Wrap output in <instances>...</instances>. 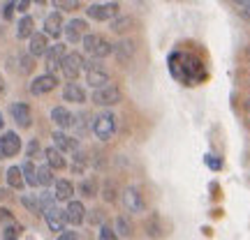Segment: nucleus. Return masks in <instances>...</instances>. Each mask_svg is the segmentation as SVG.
<instances>
[{"label": "nucleus", "instance_id": "obj_27", "mask_svg": "<svg viewBox=\"0 0 250 240\" xmlns=\"http://www.w3.org/2000/svg\"><path fill=\"white\" fill-rule=\"evenodd\" d=\"M116 238H130L134 231V226L132 222H130V217H125V215H118L116 217Z\"/></svg>", "mask_w": 250, "mask_h": 240}, {"label": "nucleus", "instance_id": "obj_1", "mask_svg": "<svg viewBox=\"0 0 250 240\" xmlns=\"http://www.w3.org/2000/svg\"><path fill=\"white\" fill-rule=\"evenodd\" d=\"M174 58L179 60V70H171L176 79L186 81L188 86H192L195 81H199L202 76H204V72H202V65H199V60H195L192 55H188V54H174Z\"/></svg>", "mask_w": 250, "mask_h": 240}, {"label": "nucleus", "instance_id": "obj_31", "mask_svg": "<svg viewBox=\"0 0 250 240\" xmlns=\"http://www.w3.org/2000/svg\"><path fill=\"white\" fill-rule=\"evenodd\" d=\"M79 189H81V194L83 196H98V192H100V183H98V178H86L83 183L79 185Z\"/></svg>", "mask_w": 250, "mask_h": 240}, {"label": "nucleus", "instance_id": "obj_13", "mask_svg": "<svg viewBox=\"0 0 250 240\" xmlns=\"http://www.w3.org/2000/svg\"><path fill=\"white\" fill-rule=\"evenodd\" d=\"M58 86V79H56L54 72H46V74H42V76H37L33 83H30V92L33 95H46V92H51V90Z\"/></svg>", "mask_w": 250, "mask_h": 240}, {"label": "nucleus", "instance_id": "obj_6", "mask_svg": "<svg viewBox=\"0 0 250 240\" xmlns=\"http://www.w3.org/2000/svg\"><path fill=\"white\" fill-rule=\"evenodd\" d=\"M83 72H86V83H88L90 88H100V86L109 83V72L104 70V65H100L98 58L93 62H86Z\"/></svg>", "mask_w": 250, "mask_h": 240}, {"label": "nucleus", "instance_id": "obj_14", "mask_svg": "<svg viewBox=\"0 0 250 240\" xmlns=\"http://www.w3.org/2000/svg\"><path fill=\"white\" fill-rule=\"evenodd\" d=\"M21 150V139L17 132H5L0 136V157H14Z\"/></svg>", "mask_w": 250, "mask_h": 240}, {"label": "nucleus", "instance_id": "obj_42", "mask_svg": "<svg viewBox=\"0 0 250 240\" xmlns=\"http://www.w3.org/2000/svg\"><path fill=\"white\" fill-rule=\"evenodd\" d=\"M14 217H12V213H9L7 208H0V224L2 222H12Z\"/></svg>", "mask_w": 250, "mask_h": 240}, {"label": "nucleus", "instance_id": "obj_33", "mask_svg": "<svg viewBox=\"0 0 250 240\" xmlns=\"http://www.w3.org/2000/svg\"><path fill=\"white\" fill-rule=\"evenodd\" d=\"M58 12H77L79 9V0H51Z\"/></svg>", "mask_w": 250, "mask_h": 240}, {"label": "nucleus", "instance_id": "obj_18", "mask_svg": "<svg viewBox=\"0 0 250 240\" xmlns=\"http://www.w3.org/2000/svg\"><path fill=\"white\" fill-rule=\"evenodd\" d=\"M65 54H67L65 44H51V46H49V51L44 54V58H46V72L61 70V60H62V55H65Z\"/></svg>", "mask_w": 250, "mask_h": 240}, {"label": "nucleus", "instance_id": "obj_15", "mask_svg": "<svg viewBox=\"0 0 250 240\" xmlns=\"http://www.w3.org/2000/svg\"><path fill=\"white\" fill-rule=\"evenodd\" d=\"M9 116H12V120L19 125V127H30V123H33V113H30V107L28 104H23V102H14L12 107H9Z\"/></svg>", "mask_w": 250, "mask_h": 240}, {"label": "nucleus", "instance_id": "obj_28", "mask_svg": "<svg viewBox=\"0 0 250 240\" xmlns=\"http://www.w3.org/2000/svg\"><path fill=\"white\" fill-rule=\"evenodd\" d=\"M5 178H7V185L12 187V189H21V187L26 185L23 173H21V166H9L7 173H5Z\"/></svg>", "mask_w": 250, "mask_h": 240}, {"label": "nucleus", "instance_id": "obj_4", "mask_svg": "<svg viewBox=\"0 0 250 240\" xmlns=\"http://www.w3.org/2000/svg\"><path fill=\"white\" fill-rule=\"evenodd\" d=\"M123 99V90L118 88L116 83H104V86H100L95 88L93 92V104H98V107H116L118 102Z\"/></svg>", "mask_w": 250, "mask_h": 240}, {"label": "nucleus", "instance_id": "obj_21", "mask_svg": "<svg viewBox=\"0 0 250 240\" xmlns=\"http://www.w3.org/2000/svg\"><path fill=\"white\" fill-rule=\"evenodd\" d=\"M51 120H54V125L56 127H61V129H67V127L74 125V116H72L65 107H54L51 109Z\"/></svg>", "mask_w": 250, "mask_h": 240}, {"label": "nucleus", "instance_id": "obj_2", "mask_svg": "<svg viewBox=\"0 0 250 240\" xmlns=\"http://www.w3.org/2000/svg\"><path fill=\"white\" fill-rule=\"evenodd\" d=\"M81 42H83L86 54L93 55V58H98V60H102V58H107V55L114 54V44H111L104 35H98V33H86Z\"/></svg>", "mask_w": 250, "mask_h": 240}, {"label": "nucleus", "instance_id": "obj_10", "mask_svg": "<svg viewBox=\"0 0 250 240\" xmlns=\"http://www.w3.org/2000/svg\"><path fill=\"white\" fill-rule=\"evenodd\" d=\"M42 215H44V222H46V226H49V231H54V233H61L62 229H65V224H67V220H65V210H61L56 203L49 205V208H44Z\"/></svg>", "mask_w": 250, "mask_h": 240}, {"label": "nucleus", "instance_id": "obj_41", "mask_svg": "<svg viewBox=\"0 0 250 240\" xmlns=\"http://www.w3.org/2000/svg\"><path fill=\"white\" fill-rule=\"evenodd\" d=\"M58 238H61V240H77V238H79V233H74V231H65V229H62V231L58 233Z\"/></svg>", "mask_w": 250, "mask_h": 240}, {"label": "nucleus", "instance_id": "obj_12", "mask_svg": "<svg viewBox=\"0 0 250 240\" xmlns=\"http://www.w3.org/2000/svg\"><path fill=\"white\" fill-rule=\"evenodd\" d=\"M109 28H111V33H116V35H127V33H132V30H137L139 28V21L134 17H130V14H118V17H114L111 21H109Z\"/></svg>", "mask_w": 250, "mask_h": 240}, {"label": "nucleus", "instance_id": "obj_50", "mask_svg": "<svg viewBox=\"0 0 250 240\" xmlns=\"http://www.w3.org/2000/svg\"><path fill=\"white\" fill-rule=\"evenodd\" d=\"M33 2H37V5H44L46 0H33Z\"/></svg>", "mask_w": 250, "mask_h": 240}, {"label": "nucleus", "instance_id": "obj_20", "mask_svg": "<svg viewBox=\"0 0 250 240\" xmlns=\"http://www.w3.org/2000/svg\"><path fill=\"white\" fill-rule=\"evenodd\" d=\"M62 28H65V23H62V12H51V14L44 18V33L49 37H61Z\"/></svg>", "mask_w": 250, "mask_h": 240}, {"label": "nucleus", "instance_id": "obj_24", "mask_svg": "<svg viewBox=\"0 0 250 240\" xmlns=\"http://www.w3.org/2000/svg\"><path fill=\"white\" fill-rule=\"evenodd\" d=\"M56 201H70L72 194H74V185H72L70 180H56Z\"/></svg>", "mask_w": 250, "mask_h": 240}, {"label": "nucleus", "instance_id": "obj_43", "mask_svg": "<svg viewBox=\"0 0 250 240\" xmlns=\"http://www.w3.org/2000/svg\"><path fill=\"white\" fill-rule=\"evenodd\" d=\"M40 150V143L35 141V139H33V141L28 143V157H35V152Z\"/></svg>", "mask_w": 250, "mask_h": 240}, {"label": "nucleus", "instance_id": "obj_17", "mask_svg": "<svg viewBox=\"0 0 250 240\" xmlns=\"http://www.w3.org/2000/svg\"><path fill=\"white\" fill-rule=\"evenodd\" d=\"M65 220H67V224H72V226L83 224V220H86V208H83V203L70 199V201H67V208H65Z\"/></svg>", "mask_w": 250, "mask_h": 240}, {"label": "nucleus", "instance_id": "obj_39", "mask_svg": "<svg viewBox=\"0 0 250 240\" xmlns=\"http://www.w3.org/2000/svg\"><path fill=\"white\" fill-rule=\"evenodd\" d=\"M21 72L23 74H28V72H33V67H35V62H33V55L28 54V55H21Z\"/></svg>", "mask_w": 250, "mask_h": 240}, {"label": "nucleus", "instance_id": "obj_19", "mask_svg": "<svg viewBox=\"0 0 250 240\" xmlns=\"http://www.w3.org/2000/svg\"><path fill=\"white\" fill-rule=\"evenodd\" d=\"M62 99L65 102H72V104H83L86 102V90L81 88L79 83H65V88H62Z\"/></svg>", "mask_w": 250, "mask_h": 240}, {"label": "nucleus", "instance_id": "obj_22", "mask_svg": "<svg viewBox=\"0 0 250 240\" xmlns=\"http://www.w3.org/2000/svg\"><path fill=\"white\" fill-rule=\"evenodd\" d=\"M51 139H54L56 148H58V150H62V152H74L77 148H79V141H77V139H72V136H67V134L61 132V129H58V132H54V136H51Z\"/></svg>", "mask_w": 250, "mask_h": 240}, {"label": "nucleus", "instance_id": "obj_16", "mask_svg": "<svg viewBox=\"0 0 250 240\" xmlns=\"http://www.w3.org/2000/svg\"><path fill=\"white\" fill-rule=\"evenodd\" d=\"M49 51V35L46 33H33L28 37V54L33 58H40Z\"/></svg>", "mask_w": 250, "mask_h": 240}, {"label": "nucleus", "instance_id": "obj_48", "mask_svg": "<svg viewBox=\"0 0 250 240\" xmlns=\"http://www.w3.org/2000/svg\"><path fill=\"white\" fill-rule=\"evenodd\" d=\"M243 109H246V111H248V113H250V97L246 99V102H243Z\"/></svg>", "mask_w": 250, "mask_h": 240}, {"label": "nucleus", "instance_id": "obj_8", "mask_svg": "<svg viewBox=\"0 0 250 240\" xmlns=\"http://www.w3.org/2000/svg\"><path fill=\"white\" fill-rule=\"evenodd\" d=\"M121 199H123L125 210H127V213H132V215L144 213V208H146L144 196H142V189H137V187H125L123 192H121Z\"/></svg>", "mask_w": 250, "mask_h": 240}, {"label": "nucleus", "instance_id": "obj_38", "mask_svg": "<svg viewBox=\"0 0 250 240\" xmlns=\"http://www.w3.org/2000/svg\"><path fill=\"white\" fill-rule=\"evenodd\" d=\"M102 240H114L116 238V231L111 229V226H107V224H100V233H98Z\"/></svg>", "mask_w": 250, "mask_h": 240}, {"label": "nucleus", "instance_id": "obj_52", "mask_svg": "<svg viewBox=\"0 0 250 240\" xmlns=\"http://www.w3.org/2000/svg\"><path fill=\"white\" fill-rule=\"evenodd\" d=\"M248 127H250V120H248Z\"/></svg>", "mask_w": 250, "mask_h": 240}, {"label": "nucleus", "instance_id": "obj_25", "mask_svg": "<svg viewBox=\"0 0 250 240\" xmlns=\"http://www.w3.org/2000/svg\"><path fill=\"white\" fill-rule=\"evenodd\" d=\"M144 231L148 238H160L162 236V229H160V217L155 213H151L146 217V222H144Z\"/></svg>", "mask_w": 250, "mask_h": 240}, {"label": "nucleus", "instance_id": "obj_11", "mask_svg": "<svg viewBox=\"0 0 250 240\" xmlns=\"http://www.w3.org/2000/svg\"><path fill=\"white\" fill-rule=\"evenodd\" d=\"M62 33H65L70 44H77L88 33V23H86V18H72V21H67V26L62 28Z\"/></svg>", "mask_w": 250, "mask_h": 240}, {"label": "nucleus", "instance_id": "obj_9", "mask_svg": "<svg viewBox=\"0 0 250 240\" xmlns=\"http://www.w3.org/2000/svg\"><path fill=\"white\" fill-rule=\"evenodd\" d=\"M114 55H116L118 65H130L137 55V42L134 39H127V37H121V42L114 44Z\"/></svg>", "mask_w": 250, "mask_h": 240}, {"label": "nucleus", "instance_id": "obj_34", "mask_svg": "<svg viewBox=\"0 0 250 240\" xmlns=\"http://www.w3.org/2000/svg\"><path fill=\"white\" fill-rule=\"evenodd\" d=\"M102 196H104V201H107V203H114V201H116L118 189H116V183H114V180H107V183H104Z\"/></svg>", "mask_w": 250, "mask_h": 240}, {"label": "nucleus", "instance_id": "obj_36", "mask_svg": "<svg viewBox=\"0 0 250 240\" xmlns=\"http://www.w3.org/2000/svg\"><path fill=\"white\" fill-rule=\"evenodd\" d=\"M37 199H40V208L42 210L56 203V194H51V192H42V194H37Z\"/></svg>", "mask_w": 250, "mask_h": 240}, {"label": "nucleus", "instance_id": "obj_7", "mask_svg": "<svg viewBox=\"0 0 250 240\" xmlns=\"http://www.w3.org/2000/svg\"><path fill=\"white\" fill-rule=\"evenodd\" d=\"M86 14L93 21H111L114 17L121 14V7H118V2H95L86 9Z\"/></svg>", "mask_w": 250, "mask_h": 240}, {"label": "nucleus", "instance_id": "obj_45", "mask_svg": "<svg viewBox=\"0 0 250 240\" xmlns=\"http://www.w3.org/2000/svg\"><path fill=\"white\" fill-rule=\"evenodd\" d=\"M90 222H93V224H102V210H93V215H90Z\"/></svg>", "mask_w": 250, "mask_h": 240}, {"label": "nucleus", "instance_id": "obj_51", "mask_svg": "<svg viewBox=\"0 0 250 240\" xmlns=\"http://www.w3.org/2000/svg\"><path fill=\"white\" fill-rule=\"evenodd\" d=\"M0 129H2V116H0Z\"/></svg>", "mask_w": 250, "mask_h": 240}, {"label": "nucleus", "instance_id": "obj_5", "mask_svg": "<svg viewBox=\"0 0 250 240\" xmlns=\"http://www.w3.org/2000/svg\"><path fill=\"white\" fill-rule=\"evenodd\" d=\"M83 65H86V60H83V55H81V54H77V51L65 54V55H62V60H61L62 76H65L67 81H74L81 72H83Z\"/></svg>", "mask_w": 250, "mask_h": 240}, {"label": "nucleus", "instance_id": "obj_26", "mask_svg": "<svg viewBox=\"0 0 250 240\" xmlns=\"http://www.w3.org/2000/svg\"><path fill=\"white\" fill-rule=\"evenodd\" d=\"M33 28H35V21H33V17L23 14V17H21V21H19V26H17V37H19V39H28V37L35 33Z\"/></svg>", "mask_w": 250, "mask_h": 240}, {"label": "nucleus", "instance_id": "obj_47", "mask_svg": "<svg viewBox=\"0 0 250 240\" xmlns=\"http://www.w3.org/2000/svg\"><path fill=\"white\" fill-rule=\"evenodd\" d=\"M234 2H236L239 7H246V5H250V0H234Z\"/></svg>", "mask_w": 250, "mask_h": 240}, {"label": "nucleus", "instance_id": "obj_37", "mask_svg": "<svg viewBox=\"0 0 250 240\" xmlns=\"http://www.w3.org/2000/svg\"><path fill=\"white\" fill-rule=\"evenodd\" d=\"M204 162H206V166H208L211 171H220V169H223V160H220V157H215V155H206Z\"/></svg>", "mask_w": 250, "mask_h": 240}, {"label": "nucleus", "instance_id": "obj_29", "mask_svg": "<svg viewBox=\"0 0 250 240\" xmlns=\"http://www.w3.org/2000/svg\"><path fill=\"white\" fill-rule=\"evenodd\" d=\"M21 173H23V180H26V185L30 187H37L40 183H37V166L33 164V162L28 160L23 162V166H21Z\"/></svg>", "mask_w": 250, "mask_h": 240}, {"label": "nucleus", "instance_id": "obj_35", "mask_svg": "<svg viewBox=\"0 0 250 240\" xmlns=\"http://www.w3.org/2000/svg\"><path fill=\"white\" fill-rule=\"evenodd\" d=\"M21 233H23V226H21V224H17L14 222V220H12V222L7 224V226H5V231H2V238H19V236H21Z\"/></svg>", "mask_w": 250, "mask_h": 240}, {"label": "nucleus", "instance_id": "obj_32", "mask_svg": "<svg viewBox=\"0 0 250 240\" xmlns=\"http://www.w3.org/2000/svg\"><path fill=\"white\" fill-rule=\"evenodd\" d=\"M21 203H23V208H28L33 215H42V208H40V199L33 194H23L21 196Z\"/></svg>", "mask_w": 250, "mask_h": 240}, {"label": "nucleus", "instance_id": "obj_44", "mask_svg": "<svg viewBox=\"0 0 250 240\" xmlns=\"http://www.w3.org/2000/svg\"><path fill=\"white\" fill-rule=\"evenodd\" d=\"M30 2H33V0H19V2H17V9L21 12V14H26L28 7H30Z\"/></svg>", "mask_w": 250, "mask_h": 240}, {"label": "nucleus", "instance_id": "obj_40", "mask_svg": "<svg viewBox=\"0 0 250 240\" xmlns=\"http://www.w3.org/2000/svg\"><path fill=\"white\" fill-rule=\"evenodd\" d=\"M14 9H17V0H7V5H5V9H2V17H5V18H12Z\"/></svg>", "mask_w": 250, "mask_h": 240}, {"label": "nucleus", "instance_id": "obj_30", "mask_svg": "<svg viewBox=\"0 0 250 240\" xmlns=\"http://www.w3.org/2000/svg\"><path fill=\"white\" fill-rule=\"evenodd\" d=\"M37 183L42 187H49L54 185L56 178H54V169L49 166V164H44V166H37Z\"/></svg>", "mask_w": 250, "mask_h": 240}, {"label": "nucleus", "instance_id": "obj_3", "mask_svg": "<svg viewBox=\"0 0 250 240\" xmlns=\"http://www.w3.org/2000/svg\"><path fill=\"white\" fill-rule=\"evenodd\" d=\"M93 134L98 136L100 141H111L116 134V116L111 111H102L93 120Z\"/></svg>", "mask_w": 250, "mask_h": 240}, {"label": "nucleus", "instance_id": "obj_46", "mask_svg": "<svg viewBox=\"0 0 250 240\" xmlns=\"http://www.w3.org/2000/svg\"><path fill=\"white\" fill-rule=\"evenodd\" d=\"M239 14H241V18H246V21H250V5H246V7L239 9Z\"/></svg>", "mask_w": 250, "mask_h": 240}, {"label": "nucleus", "instance_id": "obj_23", "mask_svg": "<svg viewBox=\"0 0 250 240\" xmlns=\"http://www.w3.org/2000/svg\"><path fill=\"white\" fill-rule=\"evenodd\" d=\"M62 155H65V152H62V150H58L56 146H54V148H46V150H44L46 164H49V166H51V169H54V171H62V169H65V166H67V160H65Z\"/></svg>", "mask_w": 250, "mask_h": 240}, {"label": "nucleus", "instance_id": "obj_49", "mask_svg": "<svg viewBox=\"0 0 250 240\" xmlns=\"http://www.w3.org/2000/svg\"><path fill=\"white\" fill-rule=\"evenodd\" d=\"M246 58H248V60H250V44L246 46Z\"/></svg>", "mask_w": 250, "mask_h": 240}]
</instances>
